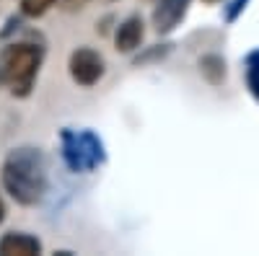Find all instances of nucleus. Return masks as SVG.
I'll return each instance as SVG.
<instances>
[{"label":"nucleus","mask_w":259,"mask_h":256,"mask_svg":"<svg viewBox=\"0 0 259 256\" xmlns=\"http://www.w3.org/2000/svg\"><path fill=\"white\" fill-rule=\"evenodd\" d=\"M0 181L8 194L24 207H34L45 199L50 186L47 156L31 145H21L6 156L0 166Z\"/></svg>","instance_id":"nucleus-1"},{"label":"nucleus","mask_w":259,"mask_h":256,"mask_svg":"<svg viewBox=\"0 0 259 256\" xmlns=\"http://www.w3.org/2000/svg\"><path fill=\"white\" fill-rule=\"evenodd\" d=\"M45 49L36 44H11L0 55V80L8 83L13 96H29L39 75Z\"/></svg>","instance_id":"nucleus-2"},{"label":"nucleus","mask_w":259,"mask_h":256,"mask_svg":"<svg viewBox=\"0 0 259 256\" xmlns=\"http://www.w3.org/2000/svg\"><path fill=\"white\" fill-rule=\"evenodd\" d=\"M62 156L73 171H94L104 161V145L101 140L91 132H62Z\"/></svg>","instance_id":"nucleus-3"},{"label":"nucleus","mask_w":259,"mask_h":256,"mask_svg":"<svg viewBox=\"0 0 259 256\" xmlns=\"http://www.w3.org/2000/svg\"><path fill=\"white\" fill-rule=\"evenodd\" d=\"M68 70H70V78H73L78 85H83V88H91V85H96V83L104 78L106 62H104V57H101L96 49H91V47H78V49L70 55V60H68Z\"/></svg>","instance_id":"nucleus-4"},{"label":"nucleus","mask_w":259,"mask_h":256,"mask_svg":"<svg viewBox=\"0 0 259 256\" xmlns=\"http://www.w3.org/2000/svg\"><path fill=\"white\" fill-rule=\"evenodd\" d=\"M189 11V0H161L153 8V29L158 34H168L179 26V21Z\"/></svg>","instance_id":"nucleus-5"},{"label":"nucleus","mask_w":259,"mask_h":256,"mask_svg":"<svg viewBox=\"0 0 259 256\" xmlns=\"http://www.w3.org/2000/svg\"><path fill=\"white\" fill-rule=\"evenodd\" d=\"M145 36V26H143V18L140 16H130L124 18L122 24L117 26V34H114V44H117V52L122 55H130L140 47V41Z\"/></svg>","instance_id":"nucleus-6"},{"label":"nucleus","mask_w":259,"mask_h":256,"mask_svg":"<svg viewBox=\"0 0 259 256\" xmlns=\"http://www.w3.org/2000/svg\"><path fill=\"white\" fill-rule=\"evenodd\" d=\"M41 251V241L36 236H29V233H6L0 238V253L3 256H36Z\"/></svg>","instance_id":"nucleus-7"},{"label":"nucleus","mask_w":259,"mask_h":256,"mask_svg":"<svg viewBox=\"0 0 259 256\" xmlns=\"http://www.w3.org/2000/svg\"><path fill=\"white\" fill-rule=\"evenodd\" d=\"M200 70H202V75H205L207 83L221 85L223 78H226V62H223V57H218V55H205V57L200 60Z\"/></svg>","instance_id":"nucleus-8"},{"label":"nucleus","mask_w":259,"mask_h":256,"mask_svg":"<svg viewBox=\"0 0 259 256\" xmlns=\"http://www.w3.org/2000/svg\"><path fill=\"white\" fill-rule=\"evenodd\" d=\"M246 83H249V91L254 93V98L259 101V52L249 55L246 60Z\"/></svg>","instance_id":"nucleus-9"},{"label":"nucleus","mask_w":259,"mask_h":256,"mask_svg":"<svg viewBox=\"0 0 259 256\" xmlns=\"http://www.w3.org/2000/svg\"><path fill=\"white\" fill-rule=\"evenodd\" d=\"M57 0H21V13L24 16H31V18H39L45 16Z\"/></svg>","instance_id":"nucleus-10"},{"label":"nucleus","mask_w":259,"mask_h":256,"mask_svg":"<svg viewBox=\"0 0 259 256\" xmlns=\"http://www.w3.org/2000/svg\"><path fill=\"white\" fill-rule=\"evenodd\" d=\"M85 3H89V0H65V8L73 11V8H83Z\"/></svg>","instance_id":"nucleus-11"},{"label":"nucleus","mask_w":259,"mask_h":256,"mask_svg":"<svg viewBox=\"0 0 259 256\" xmlns=\"http://www.w3.org/2000/svg\"><path fill=\"white\" fill-rule=\"evenodd\" d=\"M6 220V204H3V199H0V223Z\"/></svg>","instance_id":"nucleus-12"},{"label":"nucleus","mask_w":259,"mask_h":256,"mask_svg":"<svg viewBox=\"0 0 259 256\" xmlns=\"http://www.w3.org/2000/svg\"><path fill=\"white\" fill-rule=\"evenodd\" d=\"M205 3H218V0H205Z\"/></svg>","instance_id":"nucleus-13"}]
</instances>
